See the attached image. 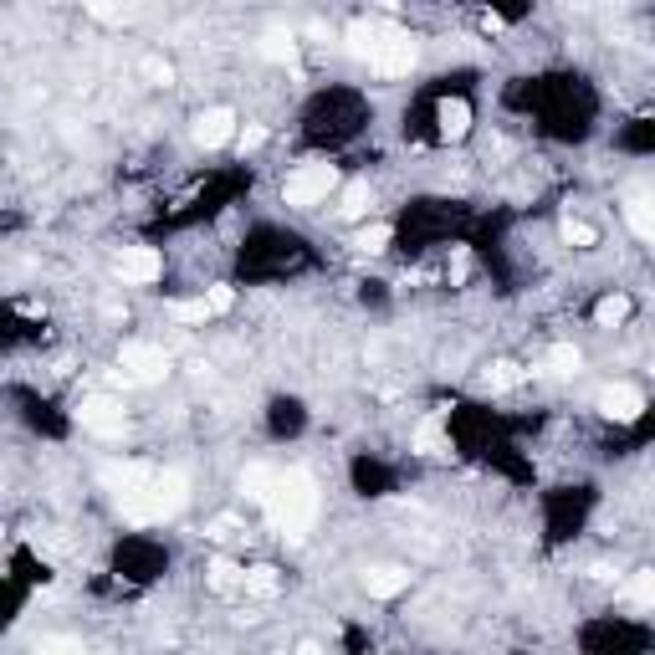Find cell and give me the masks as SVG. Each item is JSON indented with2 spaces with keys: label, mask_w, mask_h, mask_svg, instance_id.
I'll list each match as a JSON object with an SVG mask.
<instances>
[{
  "label": "cell",
  "mask_w": 655,
  "mask_h": 655,
  "mask_svg": "<svg viewBox=\"0 0 655 655\" xmlns=\"http://www.w3.org/2000/svg\"><path fill=\"white\" fill-rule=\"evenodd\" d=\"M625 604L640 609V615L655 604V574H650V569H635V574L625 579Z\"/></svg>",
  "instance_id": "cell-14"
},
{
  "label": "cell",
  "mask_w": 655,
  "mask_h": 655,
  "mask_svg": "<svg viewBox=\"0 0 655 655\" xmlns=\"http://www.w3.org/2000/svg\"><path fill=\"white\" fill-rule=\"evenodd\" d=\"M103 487L113 492V502L128 522H164L174 512H185V502H190V482L180 471H159V466H139V461L103 466Z\"/></svg>",
  "instance_id": "cell-1"
},
{
  "label": "cell",
  "mask_w": 655,
  "mask_h": 655,
  "mask_svg": "<svg viewBox=\"0 0 655 655\" xmlns=\"http://www.w3.org/2000/svg\"><path fill=\"white\" fill-rule=\"evenodd\" d=\"M333 190H338V169H333V164H297V169L287 174V185H282V200L297 205V210H313V205H323Z\"/></svg>",
  "instance_id": "cell-4"
},
{
  "label": "cell",
  "mask_w": 655,
  "mask_h": 655,
  "mask_svg": "<svg viewBox=\"0 0 655 655\" xmlns=\"http://www.w3.org/2000/svg\"><path fill=\"white\" fill-rule=\"evenodd\" d=\"M630 313H635V302H630L625 292H615V297H604L599 308H594V323H599V328H620Z\"/></svg>",
  "instance_id": "cell-15"
},
{
  "label": "cell",
  "mask_w": 655,
  "mask_h": 655,
  "mask_svg": "<svg viewBox=\"0 0 655 655\" xmlns=\"http://www.w3.org/2000/svg\"><path fill=\"white\" fill-rule=\"evenodd\" d=\"M159 272H164V261H159V251H149V246H128V251L118 256V277H123V282H159Z\"/></svg>",
  "instance_id": "cell-9"
},
{
  "label": "cell",
  "mask_w": 655,
  "mask_h": 655,
  "mask_svg": "<svg viewBox=\"0 0 655 655\" xmlns=\"http://www.w3.org/2000/svg\"><path fill=\"white\" fill-rule=\"evenodd\" d=\"M640 410H645L640 389H630V384H609V389H599V415H604V420H615V425H635V420H640Z\"/></svg>",
  "instance_id": "cell-7"
},
{
  "label": "cell",
  "mask_w": 655,
  "mask_h": 655,
  "mask_svg": "<svg viewBox=\"0 0 655 655\" xmlns=\"http://www.w3.org/2000/svg\"><path fill=\"white\" fill-rule=\"evenodd\" d=\"M169 374V354L159 343H128L118 359V379L123 384H159Z\"/></svg>",
  "instance_id": "cell-5"
},
{
  "label": "cell",
  "mask_w": 655,
  "mask_h": 655,
  "mask_svg": "<svg viewBox=\"0 0 655 655\" xmlns=\"http://www.w3.org/2000/svg\"><path fill=\"white\" fill-rule=\"evenodd\" d=\"M236 139V113L231 108H205L200 118H195V144L200 149H221V144H231Z\"/></svg>",
  "instance_id": "cell-8"
},
{
  "label": "cell",
  "mask_w": 655,
  "mask_h": 655,
  "mask_svg": "<svg viewBox=\"0 0 655 655\" xmlns=\"http://www.w3.org/2000/svg\"><path fill=\"white\" fill-rule=\"evenodd\" d=\"M174 318H180V323H205L210 318V308H205V297H185V302H174V308H169Z\"/></svg>",
  "instance_id": "cell-23"
},
{
  "label": "cell",
  "mask_w": 655,
  "mask_h": 655,
  "mask_svg": "<svg viewBox=\"0 0 655 655\" xmlns=\"http://www.w3.org/2000/svg\"><path fill=\"white\" fill-rule=\"evenodd\" d=\"M267 517H272V528L282 533V538H302L313 528V517H318V482L302 466H292V471H277V482H272V492H267Z\"/></svg>",
  "instance_id": "cell-3"
},
{
  "label": "cell",
  "mask_w": 655,
  "mask_h": 655,
  "mask_svg": "<svg viewBox=\"0 0 655 655\" xmlns=\"http://www.w3.org/2000/svg\"><path fill=\"white\" fill-rule=\"evenodd\" d=\"M625 221H630V231H635L640 241L655 236V205H650V190H630V195H625Z\"/></svg>",
  "instance_id": "cell-10"
},
{
  "label": "cell",
  "mask_w": 655,
  "mask_h": 655,
  "mask_svg": "<svg viewBox=\"0 0 655 655\" xmlns=\"http://www.w3.org/2000/svg\"><path fill=\"white\" fill-rule=\"evenodd\" d=\"M512 384H522V369H517V364H492V369H487V389H512Z\"/></svg>",
  "instance_id": "cell-25"
},
{
  "label": "cell",
  "mask_w": 655,
  "mask_h": 655,
  "mask_svg": "<svg viewBox=\"0 0 655 655\" xmlns=\"http://www.w3.org/2000/svg\"><path fill=\"white\" fill-rule=\"evenodd\" d=\"M261 57H272V62H292V57H297V41L272 31V36H261Z\"/></svg>",
  "instance_id": "cell-21"
},
{
  "label": "cell",
  "mask_w": 655,
  "mask_h": 655,
  "mask_svg": "<svg viewBox=\"0 0 655 655\" xmlns=\"http://www.w3.org/2000/svg\"><path fill=\"white\" fill-rule=\"evenodd\" d=\"M272 482H277V471H272V466H246V471H241V492H246L251 502H267Z\"/></svg>",
  "instance_id": "cell-16"
},
{
  "label": "cell",
  "mask_w": 655,
  "mask_h": 655,
  "mask_svg": "<svg viewBox=\"0 0 655 655\" xmlns=\"http://www.w3.org/2000/svg\"><path fill=\"white\" fill-rule=\"evenodd\" d=\"M36 655H87V645L72 640V635H47V640L36 645Z\"/></svg>",
  "instance_id": "cell-22"
},
{
  "label": "cell",
  "mask_w": 655,
  "mask_h": 655,
  "mask_svg": "<svg viewBox=\"0 0 655 655\" xmlns=\"http://www.w3.org/2000/svg\"><path fill=\"white\" fill-rule=\"evenodd\" d=\"M563 241H569V246H594V241H599V231H594V226H584V221H569V226H563Z\"/></svg>",
  "instance_id": "cell-26"
},
{
  "label": "cell",
  "mask_w": 655,
  "mask_h": 655,
  "mask_svg": "<svg viewBox=\"0 0 655 655\" xmlns=\"http://www.w3.org/2000/svg\"><path fill=\"white\" fill-rule=\"evenodd\" d=\"M579 364H584V354H579L574 343H553V348H548V359H543V374L569 379V374H579Z\"/></svg>",
  "instance_id": "cell-13"
},
{
  "label": "cell",
  "mask_w": 655,
  "mask_h": 655,
  "mask_svg": "<svg viewBox=\"0 0 655 655\" xmlns=\"http://www.w3.org/2000/svg\"><path fill=\"white\" fill-rule=\"evenodd\" d=\"M297 655H323V645H313V640H308V645H302Z\"/></svg>",
  "instance_id": "cell-30"
},
{
  "label": "cell",
  "mask_w": 655,
  "mask_h": 655,
  "mask_svg": "<svg viewBox=\"0 0 655 655\" xmlns=\"http://www.w3.org/2000/svg\"><path fill=\"white\" fill-rule=\"evenodd\" d=\"M364 589H369L374 599H395V594L410 589V574H405V569H389V563H384V569H369V574H364Z\"/></svg>",
  "instance_id": "cell-11"
},
{
  "label": "cell",
  "mask_w": 655,
  "mask_h": 655,
  "mask_svg": "<svg viewBox=\"0 0 655 655\" xmlns=\"http://www.w3.org/2000/svg\"><path fill=\"white\" fill-rule=\"evenodd\" d=\"M77 420H82V430H93V435H103V441H113V435H123V425H128V410L113 395H87L77 405Z\"/></svg>",
  "instance_id": "cell-6"
},
{
  "label": "cell",
  "mask_w": 655,
  "mask_h": 655,
  "mask_svg": "<svg viewBox=\"0 0 655 655\" xmlns=\"http://www.w3.org/2000/svg\"><path fill=\"white\" fill-rule=\"evenodd\" d=\"M231 302H236V292H231V287H210V292H205V308H210V313H226Z\"/></svg>",
  "instance_id": "cell-27"
},
{
  "label": "cell",
  "mask_w": 655,
  "mask_h": 655,
  "mask_svg": "<svg viewBox=\"0 0 655 655\" xmlns=\"http://www.w3.org/2000/svg\"><path fill=\"white\" fill-rule=\"evenodd\" d=\"M241 589L256 599H272L282 589V579H277V569H251V574H241Z\"/></svg>",
  "instance_id": "cell-19"
},
{
  "label": "cell",
  "mask_w": 655,
  "mask_h": 655,
  "mask_svg": "<svg viewBox=\"0 0 655 655\" xmlns=\"http://www.w3.org/2000/svg\"><path fill=\"white\" fill-rule=\"evenodd\" d=\"M348 52L369 62V72L379 77H405L420 62V41L389 21H354L348 26Z\"/></svg>",
  "instance_id": "cell-2"
},
{
  "label": "cell",
  "mask_w": 655,
  "mask_h": 655,
  "mask_svg": "<svg viewBox=\"0 0 655 655\" xmlns=\"http://www.w3.org/2000/svg\"><path fill=\"white\" fill-rule=\"evenodd\" d=\"M144 72H149L154 82H169V62H159V57H149V62H144Z\"/></svg>",
  "instance_id": "cell-29"
},
{
  "label": "cell",
  "mask_w": 655,
  "mask_h": 655,
  "mask_svg": "<svg viewBox=\"0 0 655 655\" xmlns=\"http://www.w3.org/2000/svg\"><path fill=\"white\" fill-rule=\"evenodd\" d=\"M261 144H267V128H246V134H241V149H246V154L261 149Z\"/></svg>",
  "instance_id": "cell-28"
},
{
  "label": "cell",
  "mask_w": 655,
  "mask_h": 655,
  "mask_svg": "<svg viewBox=\"0 0 655 655\" xmlns=\"http://www.w3.org/2000/svg\"><path fill=\"white\" fill-rule=\"evenodd\" d=\"M210 584H215V589H236V584H241V569H236V563H226V558H215V563H210Z\"/></svg>",
  "instance_id": "cell-24"
},
{
  "label": "cell",
  "mask_w": 655,
  "mask_h": 655,
  "mask_svg": "<svg viewBox=\"0 0 655 655\" xmlns=\"http://www.w3.org/2000/svg\"><path fill=\"white\" fill-rule=\"evenodd\" d=\"M435 118H441V139H461L471 128V103L466 98H446L441 108H435Z\"/></svg>",
  "instance_id": "cell-12"
},
{
  "label": "cell",
  "mask_w": 655,
  "mask_h": 655,
  "mask_svg": "<svg viewBox=\"0 0 655 655\" xmlns=\"http://www.w3.org/2000/svg\"><path fill=\"white\" fill-rule=\"evenodd\" d=\"M369 205H374V195H369V185L364 180H354V185H343V215H348V221H359V215H369Z\"/></svg>",
  "instance_id": "cell-18"
},
{
  "label": "cell",
  "mask_w": 655,
  "mask_h": 655,
  "mask_svg": "<svg viewBox=\"0 0 655 655\" xmlns=\"http://www.w3.org/2000/svg\"><path fill=\"white\" fill-rule=\"evenodd\" d=\"M389 236H395V231H389L384 221H374V226H364V231L354 236V251H364V256H374V251H384V246H389Z\"/></svg>",
  "instance_id": "cell-20"
},
{
  "label": "cell",
  "mask_w": 655,
  "mask_h": 655,
  "mask_svg": "<svg viewBox=\"0 0 655 655\" xmlns=\"http://www.w3.org/2000/svg\"><path fill=\"white\" fill-rule=\"evenodd\" d=\"M415 451H420V456H441V451H446L441 420H420V425H415Z\"/></svg>",
  "instance_id": "cell-17"
}]
</instances>
